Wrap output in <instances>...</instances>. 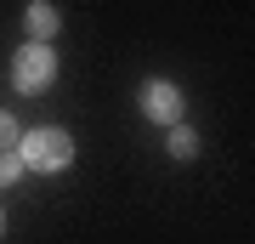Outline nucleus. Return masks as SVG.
<instances>
[{"instance_id": "nucleus-1", "label": "nucleus", "mask_w": 255, "mask_h": 244, "mask_svg": "<svg viewBox=\"0 0 255 244\" xmlns=\"http://www.w3.org/2000/svg\"><path fill=\"white\" fill-rule=\"evenodd\" d=\"M28 171H63V165L74 159V142L57 125H40V131H28L23 136V154H17Z\"/></svg>"}, {"instance_id": "nucleus-2", "label": "nucleus", "mask_w": 255, "mask_h": 244, "mask_svg": "<svg viewBox=\"0 0 255 244\" xmlns=\"http://www.w3.org/2000/svg\"><path fill=\"white\" fill-rule=\"evenodd\" d=\"M11 80H17V91H46L57 80V57H51V45H23L17 51V63H11Z\"/></svg>"}, {"instance_id": "nucleus-3", "label": "nucleus", "mask_w": 255, "mask_h": 244, "mask_svg": "<svg viewBox=\"0 0 255 244\" xmlns=\"http://www.w3.org/2000/svg\"><path fill=\"white\" fill-rule=\"evenodd\" d=\"M142 114L159 119V125H176V119H182V91L170 80H147L142 85Z\"/></svg>"}, {"instance_id": "nucleus-4", "label": "nucleus", "mask_w": 255, "mask_h": 244, "mask_svg": "<svg viewBox=\"0 0 255 244\" xmlns=\"http://www.w3.org/2000/svg\"><path fill=\"white\" fill-rule=\"evenodd\" d=\"M23 23H28V34H34V45H51V34L63 28V17H57V6H51V0H34Z\"/></svg>"}, {"instance_id": "nucleus-5", "label": "nucleus", "mask_w": 255, "mask_h": 244, "mask_svg": "<svg viewBox=\"0 0 255 244\" xmlns=\"http://www.w3.org/2000/svg\"><path fill=\"white\" fill-rule=\"evenodd\" d=\"M170 154H176V159H193V154H199V136H193L187 125H176V131H170Z\"/></svg>"}, {"instance_id": "nucleus-6", "label": "nucleus", "mask_w": 255, "mask_h": 244, "mask_svg": "<svg viewBox=\"0 0 255 244\" xmlns=\"http://www.w3.org/2000/svg\"><path fill=\"white\" fill-rule=\"evenodd\" d=\"M0 148H17V119L0 108Z\"/></svg>"}, {"instance_id": "nucleus-7", "label": "nucleus", "mask_w": 255, "mask_h": 244, "mask_svg": "<svg viewBox=\"0 0 255 244\" xmlns=\"http://www.w3.org/2000/svg\"><path fill=\"white\" fill-rule=\"evenodd\" d=\"M17 171H23L17 154H0V188H6V182H17Z\"/></svg>"}]
</instances>
